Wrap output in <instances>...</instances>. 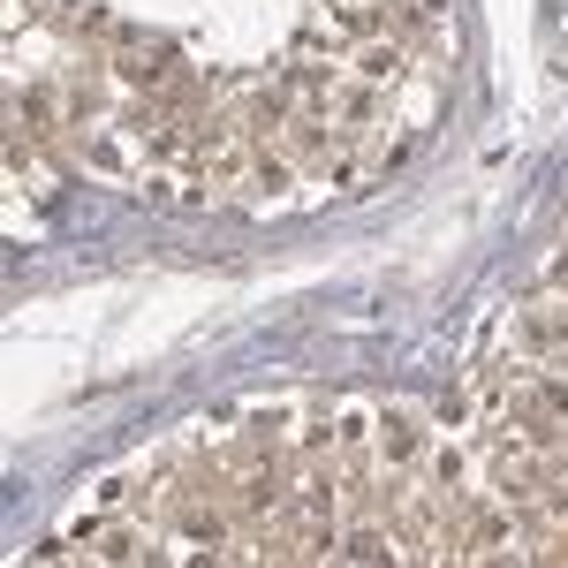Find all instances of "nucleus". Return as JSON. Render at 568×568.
<instances>
[{
    "instance_id": "nucleus-1",
    "label": "nucleus",
    "mask_w": 568,
    "mask_h": 568,
    "mask_svg": "<svg viewBox=\"0 0 568 568\" xmlns=\"http://www.w3.org/2000/svg\"><path fill=\"white\" fill-rule=\"evenodd\" d=\"M433 439H439V425H425V409L387 402V409H379V470H425Z\"/></svg>"
}]
</instances>
